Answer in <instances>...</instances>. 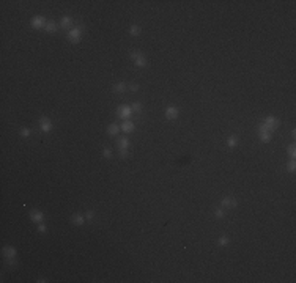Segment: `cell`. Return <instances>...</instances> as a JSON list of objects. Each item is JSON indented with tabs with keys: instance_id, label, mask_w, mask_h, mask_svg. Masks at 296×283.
I'll return each instance as SVG.
<instances>
[{
	"instance_id": "cell-1",
	"label": "cell",
	"mask_w": 296,
	"mask_h": 283,
	"mask_svg": "<svg viewBox=\"0 0 296 283\" xmlns=\"http://www.w3.org/2000/svg\"><path fill=\"white\" fill-rule=\"evenodd\" d=\"M260 128L273 132V131H276V129L279 128V120L274 118V116H266L265 121H263V124H260Z\"/></svg>"
},
{
	"instance_id": "cell-2",
	"label": "cell",
	"mask_w": 296,
	"mask_h": 283,
	"mask_svg": "<svg viewBox=\"0 0 296 283\" xmlns=\"http://www.w3.org/2000/svg\"><path fill=\"white\" fill-rule=\"evenodd\" d=\"M129 57L134 60L136 66H139V68H145V66H146V58L142 55L140 52H137V50H131V52H129Z\"/></svg>"
},
{
	"instance_id": "cell-3",
	"label": "cell",
	"mask_w": 296,
	"mask_h": 283,
	"mask_svg": "<svg viewBox=\"0 0 296 283\" xmlns=\"http://www.w3.org/2000/svg\"><path fill=\"white\" fill-rule=\"evenodd\" d=\"M82 33H84L82 27H74V29H71V30L68 32V39H70L71 43H79Z\"/></svg>"
},
{
	"instance_id": "cell-4",
	"label": "cell",
	"mask_w": 296,
	"mask_h": 283,
	"mask_svg": "<svg viewBox=\"0 0 296 283\" xmlns=\"http://www.w3.org/2000/svg\"><path fill=\"white\" fill-rule=\"evenodd\" d=\"M39 129L43 132H50L52 131V121L47 116H41L39 118Z\"/></svg>"
},
{
	"instance_id": "cell-5",
	"label": "cell",
	"mask_w": 296,
	"mask_h": 283,
	"mask_svg": "<svg viewBox=\"0 0 296 283\" xmlns=\"http://www.w3.org/2000/svg\"><path fill=\"white\" fill-rule=\"evenodd\" d=\"M128 146H129V140L128 139H120L118 140V150H120V156H122V157L128 156Z\"/></svg>"
},
{
	"instance_id": "cell-6",
	"label": "cell",
	"mask_w": 296,
	"mask_h": 283,
	"mask_svg": "<svg viewBox=\"0 0 296 283\" xmlns=\"http://www.w3.org/2000/svg\"><path fill=\"white\" fill-rule=\"evenodd\" d=\"M131 112H132V109H131V107H128V105H120L118 109H117V115H118L120 118H123V120H128V118L131 116Z\"/></svg>"
},
{
	"instance_id": "cell-7",
	"label": "cell",
	"mask_w": 296,
	"mask_h": 283,
	"mask_svg": "<svg viewBox=\"0 0 296 283\" xmlns=\"http://www.w3.org/2000/svg\"><path fill=\"white\" fill-rule=\"evenodd\" d=\"M30 24H32V27H35V29H44L46 24H47V21H46V18H43V16H35V18L30 21Z\"/></svg>"
},
{
	"instance_id": "cell-8",
	"label": "cell",
	"mask_w": 296,
	"mask_h": 283,
	"mask_svg": "<svg viewBox=\"0 0 296 283\" xmlns=\"http://www.w3.org/2000/svg\"><path fill=\"white\" fill-rule=\"evenodd\" d=\"M166 118L167 120H177L178 118V109L175 105H169L166 109Z\"/></svg>"
},
{
	"instance_id": "cell-9",
	"label": "cell",
	"mask_w": 296,
	"mask_h": 283,
	"mask_svg": "<svg viewBox=\"0 0 296 283\" xmlns=\"http://www.w3.org/2000/svg\"><path fill=\"white\" fill-rule=\"evenodd\" d=\"M258 137H260L262 142H270L271 137H273V132H271V131H266V129H263V128H258Z\"/></svg>"
},
{
	"instance_id": "cell-10",
	"label": "cell",
	"mask_w": 296,
	"mask_h": 283,
	"mask_svg": "<svg viewBox=\"0 0 296 283\" xmlns=\"http://www.w3.org/2000/svg\"><path fill=\"white\" fill-rule=\"evenodd\" d=\"M134 128H136V126H134V123H132V121H129V120H125L123 123H122V126H120V129H122L125 134H131V132L134 131Z\"/></svg>"
},
{
	"instance_id": "cell-11",
	"label": "cell",
	"mask_w": 296,
	"mask_h": 283,
	"mask_svg": "<svg viewBox=\"0 0 296 283\" xmlns=\"http://www.w3.org/2000/svg\"><path fill=\"white\" fill-rule=\"evenodd\" d=\"M3 255L6 257V260H14V257H16V249L11 247V246H6V247H3Z\"/></svg>"
},
{
	"instance_id": "cell-12",
	"label": "cell",
	"mask_w": 296,
	"mask_h": 283,
	"mask_svg": "<svg viewBox=\"0 0 296 283\" xmlns=\"http://www.w3.org/2000/svg\"><path fill=\"white\" fill-rule=\"evenodd\" d=\"M30 217H32V220H33V222L41 223V222L44 220V214H43L41 211H35V209H33V211L30 212Z\"/></svg>"
},
{
	"instance_id": "cell-13",
	"label": "cell",
	"mask_w": 296,
	"mask_h": 283,
	"mask_svg": "<svg viewBox=\"0 0 296 283\" xmlns=\"http://www.w3.org/2000/svg\"><path fill=\"white\" fill-rule=\"evenodd\" d=\"M236 205H238V201H236L235 198H232V197L222 198V206H224V208H235Z\"/></svg>"
},
{
	"instance_id": "cell-14",
	"label": "cell",
	"mask_w": 296,
	"mask_h": 283,
	"mask_svg": "<svg viewBox=\"0 0 296 283\" xmlns=\"http://www.w3.org/2000/svg\"><path fill=\"white\" fill-rule=\"evenodd\" d=\"M71 220H73V223H76V225H84L85 223V215H82V214H74L73 217H71Z\"/></svg>"
},
{
	"instance_id": "cell-15",
	"label": "cell",
	"mask_w": 296,
	"mask_h": 283,
	"mask_svg": "<svg viewBox=\"0 0 296 283\" xmlns=\"http://www.w3.org/2000/svg\"><path fill=\"white\" fill-rule=\"evenodd\" d=\"M120 131H122V129H120V126H118V124H115V123H112L109 128H107V132H109L110 136H117V134H118Z\"/></svg>"
},
{
	"instance_id": "cell-16",
	"label": "cell",
	"mask_w": 296,
	"mask_h": 283,
	"mask_svg": "<svg viewBox=\"0 0 296 283\" xmlns=\"http://www.w3.org/2000/svg\"><path fill=\"white\" fill-rule=\"evenodd\" d=\"M44 29L49 32V33H55L57 32V29H58V27H57V24L55 22H52V21H49L47 24H46V27H44Z\"/></svg>"
},
{
	"instance_id": "cell-17",
	"label": "cell",
	"mask_w": 296,
	"mask_h": 283,
	"mask_svg": "<svg viewBox=\"0 0 296 283\" xmlns=\"http://www.w3.org/2000/svg\"><path fill=\"white\" fill-rule=\"evenodd\" d=\"M71 24H73V19H71L70 16H63V18H62V22H60L62 27H70Z\"/></svg>"
},
{
	"instance_id": "cell-18",
	"label": "cell",
	"mask_w": 296,
	"mask_h": 283,
	"mask_svg": "<svg viewBox=\"0 0 296 283\" xmlns=\"http://www.w3.org/2000/svg\"><path fill=\"white\" fill-rule=\"evenodd\" d=\"M227 145L230 146V148H235V146L238 145V137H235V136L228 137V140H227Z\"/></svg>"
},
{
	"instance_id": "cell-19",
	"label": "cell",
	"mask_w": 296,
	"mask_h": 283,
	"mask_svg": "<svg viewBox=\"0 0 296 283\" xmlns=\"http://www.w3.org/2000/svg\"><path fill=\"white\" fill-rule=\"evenodd\" d=\"M129 33H131L132 36H137V35L140 33V27H139V25H131V27H129Z\"/></svg>"
},
{
	"instance_id": "cell-20",
	"label": "cell",
	"mask_w": 296,
	"mask_h": 283,
	"mask_svg": "<svg viewBox=\"0 0 296 283\" xmlns=\"http://www.w3.org/2000/svg\"><path fill=\"white\" fill-rule=\"evenodd\" d=\"M125 90H126V85H125L123 82H120V84H117V85L114 87V91H115V93H123Z\"/></svg>"
},
{
	"instance_id": "cell-21",
	"label": "cell",
	"mask_w": 296,
	"mask_h": 283,
	"mask_svg": "<svg viewBox=\"0 0 296 283\" xmlns=\"http://www.w3.org/2000/svg\"><path fill=\"white\" fill-rule=\"evenodd\" d=\"M218 242H219V246L225 247V246H228V238H227V236H221Z\"/></svg>"
},
{
	"instance_id": "cell-22",
	"label": "cell",
	"mask_w": 296,
	"mask_h": 283,
	"mask_svg": "<svg viewBox=\"0 0 296 283\" xmlns=\"http://www.w3.org/2000/svg\"><path fill=\"white\" fill-rule=\"evenodd\" d=\"M287 170H288V171H294V170H296V162H294V159L290 160V164L287 165Z\"/></svg>"
},
{
	"instance_id": "cell-23",
	"label": "cell",
	"mask_w": 296,
	"mask_h": 283,
	"mask_svg": "<svg viewBox=\"0 0 296 283\" xmlns=\"http://www.w3.org/2000/svg\"><path fill=\"white\" fill-rule=\"evenodd\" d=\"M102 156H104L106 159H110V157H112V151L109 150V148H104V150H102Z\"/></svg>"
},
{
	"instance_id": "cell-24",
	"label": "cell",
	"mask_w": 296,
	"mask_h": 283,
	"mask_svg": "<svg viewBox=\"0 0 296 283\" xmlns=\"http://www.w3.org/2000/svg\"><path fill=\"white\" fill-rule=\"evenodd\" d=\"M288 153H290L291 159H294V156H296V148H294V145H290V146H288Z\"/></svg>"
},
{
	"instance_id": "cell-25",
	"label": "cell",
	"mask_w": 296,
	"mask_h": 283,
	"mask_svg": "<svg viewBox=\"0 0 296 283\" xmlns=\"http://www.w3.org/2000/svg\"><path fill=\"white\" fill-rule=\"evenodd\" d=\"M132 110L139 113V112L142 110V105H140V102H134V104H132Z\"/></svg>"
},
{
	"instance_id": "cell-26",
	"label": "cell",
	"mask_w": 296,
	"mask_h": 283,
	"mask_svg": "<svg viewBox=\"0 0 296 283\" xmlns=\"http://www.w3.org/2000/svg\"><path fill=\"white\" fill-rule=\"evenodd\" d=\"M21 136H22V137H29V136H30V129H27V128L21 129Z\"/></svg>"
},
{
	"instance_id": "cell-27",
	"label": "cell",
	"mask_w": 296,
	"mask_h": 283,
	"mask_svg": "<svg viewBox=\"0 0 296 283\" xmlns=\"http://www.w3.org/2000/svg\"><path fill=\"white\" fill-rule=\"evenodd\" d=\"M93 217H95V212H93V211H88V212L85 214V219H87V220H90V222L93 220Z\"/></svg>"
},
{
	"instance_id": "cell-28",
	"label": "cell",
	"mask_w": 296,
	"mask_h": 283,
	"mask_svg": "<svg viewBox=\"0 0 296 283\" xmlns=\"http://www.w3.org/2000/svg\"><path fill=\"white\" fill-rule=\"evenodd\" d=\"M214 214H216V217H218V219H222V217H224V209H221V208H219V209H216V212H214Z\"/></svg>"
},
{
	"instance_id": "cell-29",
	"label": "cell",
	"mask_w": 296,
	"mask_h": 283,
	"mask_svg": "<svg viewBox=\"0 0 296 283\" xmlns=\"http://www.w3.org/2000/svg\"><path fill=\"white\" fill-rule=\"evenodd\" d=\"M38 231H39V233H46V231H47L46 225H44V223H39V226H38Z\"/></svg>"
},
{
	"instance_id": "cell-30",
	"label": "cell",
	"mask_w": 296,
	"mask_h": 283,
	"mask_svg": "<svg viewBox=\"0 0 296 283\" xmlns=\"http://www.w3.org/2000/svg\"><path fill=\"white\" fill-rule=\"evenodd\" d=\"M129 88H131L132 91H137V90H139V85H137V84H131V85H129Z\"/></svg>"
}]
</instances>
